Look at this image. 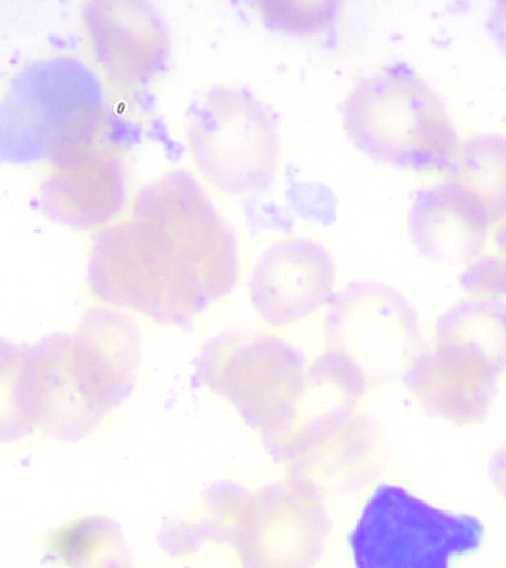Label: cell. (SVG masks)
<instances>
[{
	"label": "cell",
	"instance_id": "obj_20",
	"mask_svg": "<svg viewBox=\"0 0 506 568\" xmlns=\"http://www.w3.org/2000/svg\"><path fill=\"white\" fill-rule=\"evenodd\" d=\"M461 287L475 297H506V217L492 225L486 246L462 268Z\"/></svg>",
	"mask_w": 506,
	"mask_h": 568
},
{
	"label": "cell",
	"instance_id": "obj_24",
	"mask_svg": "<svg viewBox=\"0 0 506 568\" xmlns=\"http://www.w3.org/2000/svg\"><path fill=\"white\" fill-rule=\"evenodd\" d=\"M82 568H132V566L129 562L128 555L124 554L123 546L120 545Z\"/></svg>",
	"mask_w": 506,
	"mask_h": 568
},
{
	"label": "cell",
	"instance_id": "obj_3",
	"mask_svg": "<svg viewBox=\"0 0 506 568\" xmlns=\"http://www.w3.org/2000/svg\"><path fill=\"white\" fill-rule=\"evenodd\" d=\"M104 93L97 74L74 57H51L18 71L0 98V159L48 160L105 133Z\"/></svg>",
	"mask_w": 506,
	"mask_h": 568
},
{
	"label": "cell",
	"instance_id": "obj_22",
	"mask_svg": "<svg viewBox=\"0 0 506 568\" xmlns=\"http://www.w3.org/2000/svg\"><path fill=\"white\" fill-rule=\"evenodd\" d=\"M487 30L506 57V0L493 4L487 18Z\"/></svg>",
	"mask_w": 506,
	"mask_h": 568
},
{
	"label": "cell",
	"instance_id": "obj_18",
	"mask_svg": "<svg viewBox=\"0 0 506 568\" xmlns=\"http://www.w3.org/2000/svg\"><path fill=\"white\" fill-rule=\"evenodd\" d=\"M122 545L119 528L100 514L61 524L44 541L48 559L67 568H82Z\"/></svg>",
	"mask_w": 506,
	"mask_h": 568
},
{
	"label": "cell",
	"instance_id": "obj_7",
	"mask_svg": "<svg viewBox=\"0 0 506 568\" xmlns=\"http://www.w3.org/2000/svg\"><path fill=\"white\" fill-rule=\"evenodd\" d=\"M506 372V336L482 322L444 311L433 345L421 348L403 381L429 415L456 426L486 420Z\"/></svg>",
	"mask_w": 506,
	"mask_h": 568
},
{
	"label": "cell",
	"instance_id": "obj_15",
	"mask_svg": "<svg viewBox=\"0 0 506 568\" xmlns=\"http://www.w3.org/2000/svg\"><path fill=\"white\" fill-rule=\"evenodd\" d=\"M492 225L483 209L451 181L417 191L407 215L408 237L417 252L448 265L474 261Z\"/></svg>",
	"mask_w": 506,
	"mask_h": 568
},
{
	"label": "cell",
	"instance_id": "obj_17",
	"mask_svg": "<svg viewBox=\"0 0 506 568\" xmlns=\"http://www.w3.org/2000/svg\"><path fill=\"white\" fill-rule=\"evenodd\" d=\"M36 428L30 346L0 337V444L21 442Z\"/></svg>",
	"mask_w": 506,
	"mask_h": 568
},
{
	"label": "cell",
	"instance_id": "obj_6",
	"mask_svg": "<svg viewBox=\"0 0 506 568\" xmlns=\"http://www.w3.org/2000/svg\"><path fill=\"white\" fill-rule=\"evenodd\" d=\"M484 524L475 515L431 505L406 487L373 488L348 536L355 568H452L477 552Z\"/></svg>",
	"mask_w": 506,
	"mask_h": 568
},
{
	"label": "cell",
	"instance_id": "obj_12",
	"mask_svg": "<svg viewBox=\"0 0 506 568\" xmlns=\"http://www.w3.org/2000/svg\"><path fill=\"white\" fill-rule=\"evenodd\" d=\"M335 261L324 244L304 235L275 240L249 277V300L271 327L296 326L314 317L335 295Z\"/></svg>",
	"mask_w": 506,
	"mask_h": 568
},
{
	"label": "cell",
	"instance_id": "obj_4",
	"mask_svg": "<svg viewBox=\"0 0 506 568\" xmlns=\"http://www.w3.org/2000/svg\"><path fill=\"white\" fill-rule=\"evenodd\" d=\"M194 372L195 379L229 403L269 448L295 428L308 366L283 337L262 331L222 332L200 349Z\"/></svg>",
	"mask_w": 506,
	"mask_h": 568
},
{
	"label": "cell",
	"instance_id": "obj_8",
	"mask_svg": "<svg viewBox=\"0 0 506 568\" xmlns=\"http://www.w3.org/2000/svg\"><path fill=\"white\" fill-rule=\"evenodd\" d=\"M331 535L322 488L291 475L247 491L226 541L240 568H314Z\"/></svg>",
	"mask_w": 506,
	"mask_h": 568
},
{
	"label": "cell",
	"instance_id": "obj_10",
	"mask_svg": "<svg viewBox=\"0 0 506 568\" xmlns=\"http://www.w3.org/2000/svg\"><path fill=\"white\" fill-rule=\"evenodd\" d=\"M324 332L333 348L367 367H406L421 349V323L407 297L384 283L353 282L328 302ZM368 372V371H367Z\"/></svg>",
	"mask_w": 506,
	"mask_h": 568
},
{
	"label": "cell",
	"instance_id": "obj_11",
	"mask_svg": "<svg viewBox=\"0 0 506 568\" xmlns=\"http://www.w3.org/2000/svg\"><path fill=\"white\" fill-rule=\"evenodd\" d=\"M82 18L97 64L120 91H142L166 71L171 33L153 3L92 0Z\"/></svg>",
	"mask_w": 506,
	"mask_h": 568
},
{
	"label": "cell",
	"instance_id": "obj_19",
	"mask_svg": "<svg viewBox=\"0 0 506 568\" xmlns=\"http://www.w3.org/2000/svg\"><path fill=\"white\" fill-rule=\"evenodd\" d=\"M262 24L287 36H315L335 22L341 3L333 0H261L253 3Z\"/></svg>",
	"mask_w": 506,
	"mask_h": 568
},
{
	"label": "cell",
	"instance_id": "obj_1",
	"mask_svg": "<svg viewBox=\"0 0 506 568\" xmlns=\"http://www.w3.org/2000/svg\"><path fill=\"white\" fill-rule=\"evenodd\" d=\"M235 235L198 178L176 168L138 191L126 215L98 231L89 292L102 306L184 328L233 293Z\"/></svg>",
	"mask_w": 506,
	"mask_h": 568
},
{
	"label": "cell",
	"instance_id": "obj_16",
	"mask_svg": "<svg viewBox=\"0 0 506 568\" xmlns=\"http://www.w3.org/2000/svg\"><path fill=\"white\" fill-rule=\"evenodd\" d=\"M444 176L469 195L492 224L506 217V135L486 132L465 138Z\"/></svg>",
	"mask_w": 506,
	"mask_h": 568
},
{
	"label": "cell",
	"instance_id": "obj_5",
	"mask_svg": "<svg viewBox=\"0 0 506 568\" xmlns=\"http://www.w3.org/2000/svg\"><path fill=\"white\" fill-rule=\"evenodd\" d=\"M185 138L200 175L220 193L260 194L273 184L280 158L277 120L243 84H211L190 106Z\"/></svg>",
	"mask_w": 506,
	"mask_h": 568
},
{
	"label": "cell",
	"instance_id": "obj_13",
	"mask_svg": "<svg viewBox=\"0 0 506 568\" xmlns=\"http://www.w3.org/2000/svg\"><path fill=\"white\" fill-rule=\"evenodd\" d=\"M40 185L44 215L70 229L100 231L126 207V163L104 135L52 160Z\"/></svg>",
	"mask_w": 506,
	"mask_h": 568
},
{
	"label": "cell",
	"instance_id": "obj_9",
	"mask_svg": "<svg viewBox=\"0 0 506 568\" xmlns=\"http://www.w3.org/2000/svg\"><path fill=\"white\" fill-rule=\"evenodd\" d=\"M140 359V333L123 311L95 306L64 333L67 379L98 425L132 394Z\"/></svg>",
	"mask_w": 506,
	"mask_h": 568
},
{
	"label": "cell",
	"instance_id": "obj_23",
	"mask_svg": "<svg viewBox=\"0 0 506 568\" xmlns=\"http://www.w3.org/2000/svg\"><path fill=\"white\" fill-rule=\"evenodd\" d=\"M490 477L506 504V444L493 455L490 462Z\"/></svg>",
	"mask_w": 506,
	"mask_h": 568
},
{
	"label": "cell",
	"instance_id": "obj_14",
	"mask_svg": "<svg viewBox=\"0 0 506 568\" xmlns=\"http://www.w3.org/2000/svg\"><path fill=\"white\" fill-rule=\"evenodd\" d=\"M291 475L342 487L360 486L371 477L377 456V434L366 417L350 407L333 408L295 426L270 447Z\"/></svg>",
	"mask_w": 506,
	"mask_h": 568
},
{
	"label": "cell",
	"instance_id": "obj_25",
	"mask_svg": "<svg viewBox=\"0 0 506 568\" xmlns=\"http://www.w3.org/2000/svg\"><path fill=\"white\" fill-rule=\"evenodd\" d=\"M504 568H506V566Z\"/></svg>",
	"mask_w": 506,
	"mask_h": 568
},
{
	"label": "cell",
	"instance_id": "obj_2",
	"mask_svg": "<svg viewBox=\"0 0 506 568\" xmlns=\"http://www.w3.org/2000/svg\"><path fill=\"white\" fill-rule=\"evenodd\" d=\"M341 122L367 158L426 175H446L461 144L442 98L403 61L360 79L342 102Z\"/></svg>",
	"mask_w": 506,
	"mask_h": 568
},
{
	"label": "cell",
	"instance_id": "obj_21",
	"mask_svg": "<svg viewBox=\"0 0 506 568\" xmlns=\"http://www.w3.org/2000/svg\"><path fill=\"white\" fill-rule=\"evenodd\" d=\"M308 382L348 404L366 397L371 388V376L366 368L345 351L333 346L311 363Z\"/></svg>",
	"mask_w": 506,
	"mask_h": 568
}]
</instances>
